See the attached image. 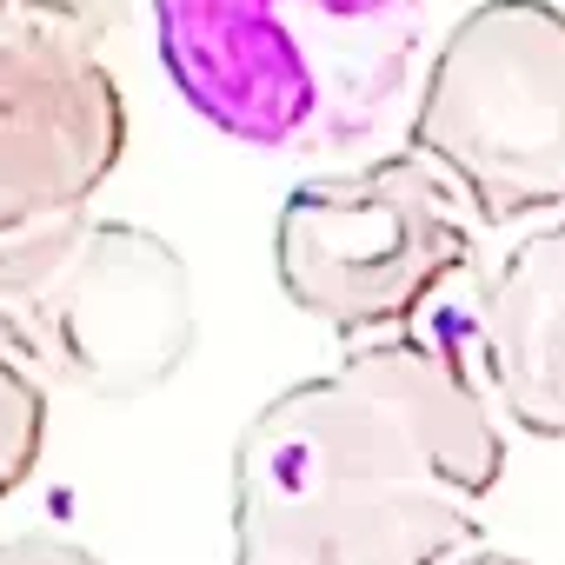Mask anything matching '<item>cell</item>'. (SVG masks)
<instances>
[{
  "label": "cell",
  "mask_w": 565,
  "mask_h": 565,
  "mask_svg": "<svg viewBox=\"0 0 565 565\" xmlns=\"http://www.w3.org/2000/svg\"><path fill=\"white\" fill-rule=\"evenodd\" d=\"M127 153V94L81 34L0 14V233L81 213Z\"/></svg>",
  "instance_id": "8992f818"
},
{
  "label": "cell",
  "mask_w": 565,
  "mask_h": 565,
  "mask_svg": "<svg viewBox=\"0 0 565 565\" xmlns=\"http://www.w3.org/2000/svg\"><path fill=\"white\" fill-rule=\"evenodd\" d=\"M0 565H107V558L61 532H14V539H0Z\"/></svg>",
  "instance_id": "30bf717a"
},
{
  "label": "cell",
  "mask_w": 565,
  "mask_h": 565,
  "mask_svg": "<svg viewBox=\"0 0 565 565\" xmlns=\"http://www.w3.org/2000/svg\"><path fill=\"white\" fill-rule=\"evenodd\" d=\"M406 147L433 160L479 226L565 206V8L479 0L439 41L406 114Z\"/></svg>",
  "instance_id": "277c9868"
},
{
  "label": "cell",
  "mask_w": 565,
  "mask_h": 565,
  "mask_svg": "<svg viewBox=\"0 0 565 565\" xmlns=\"http://www.w3.org/2000/svg\"><path fill=\"white\" fill-rule=\"evenodd\" d=\"M47 366L28 327L0 307V499L21 492L47 452Z\"/></svg>",
  "instance_id": "ba28073f"
},
{
  "label": "cell",
  "mask_w": 565,
  "mask_h": 565,
  "mask_svg": "<svg viewBox=\"0 0 565 565\" xmlns=\"http://www.w3.org/2000/svg\"><path fill=\"white\" fill-rule=\"evenodd\" d=\"M0 307L28 327L47 386L87 399H140L193 353L180 246L87 206L0 233Z\"/></svg>",
  "instance_id": "3957f363"
},
{
  "label": "cell",
  "mask_w": 565,
  "mask_h": 565,
  "mask_svg": "<svg viewBox=\"0 0 565 565\" xmlns=\"http://www.w3.org/2000/svg\"><path fill=\"white\" fill-rule=\"evenodd\" d=\"M0 14H8V0H0Z\"/></svg>",
  "instance_id": "7c38bea8"
},
{
  "label": "cell",
  "mask_w": 565,
  "mask_h": 565,
  "mask_svg": "<svg viewBox=\"0 0 565 565\" xmlns=\"http://www.w3.org/2000/svg\"><path fill=\"white\" fill-rule=\"evenodd\" d=\"M479 366L519 433L565 439V220L532 226L486 273Z\"/></svg>",
  "instance_id": "52a82bcc"
},
{
  "label": "cell",
  "mask_w": 565,
  "mask_h": 565,
  "mask_svg": "<svg viewBox=\"0 0 565 565\" xmlns=\"http://www.w3.org/2000/svg\"><path fill=\"white\" fill-rule=\"evenodd\" d=\"M459 565H532V558H519V552H486V545H479V552H466Z\"/></svg>",
  "instance_id": "8fae6325"
},
{
  "label": "cell",
  "mask_w": 565,
  "mask_h": 565,
  "mask_svg": "<svg viewBox=\"0 0 565 565\" xmlns=\"http://www.w3.org/2000/svg\"><path fill=\"white\" fill-rule=\"evenodd\" d=\"M180 100L259 153H353L413 94L419 0H153Z\"/></svg>",
  "instance_id": "7a4b0ae2"
},
{
  "label": "cell",
  "mask_w": 565,
  "mask_h": 565,
  "mask_svg": "<svg viewBox=\"0 0 565 565\" xmlns=\"http://www.w3.org/2000/svg\"><path fill=\"white\" fill-rule=\"evenodd\" d=\"M472 259V206L406 153L313 173L273 220V273L300 313L340 340H386Z\"/></svg>",
  "instance_id": "5b68a950"
},
{
  "label": "cell",
  "mask_w": 565,
  "mask_h": 565,
  "mask_svg": "<svg viewBox=\"0 0 565 565\" xmlns=\"http://www.w3.org/2000/svg\"><path fill=\"white\" fill-rule=\"evenodd\" d=\"M127 8H134V0H8L14 21H41V28L81 34V41H94V47L127 28Z\"/></svg>",
  "instance_id": "9c48e42d"
},
{
  "label": "cell",
  "mask_w": 565,
  "mask_h": 565,
  "mask_svg": "<svg viewBox=\"0 0 565 565\" xmlns=\"http://www.w3.org/2000/svg\"><path fill=\"white\" fill-rule=\"evenodd\" d=\"M505 472L479 373L419 333L360 340L233 439V565H459Z\"/></svg>",
  "instance_id": "6da1fadb"
}]
</instances>
